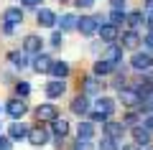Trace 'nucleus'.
Returning a JSON list of instances; mask_svg holds the SVG:
<instances>
[{"label":"nucleus","mask_w":153,"mask_h":150,"mask_svg":"<svg viewBox=\"0 0 153 150\" xmlns=\"http://www.w3.org/2000/svg\"><path fill=\"white\" fill-rule=\"evenodd\" d=\"M112 69H117V66H112V64H107V61H97L94 64V76H107V74H112Z\"/></svg>","instance_id":"obj_27"},{"label":"nucleus","mask_w":153,"mask_h":150,"mask_svg":"<svg viewBox=\"0 0 153 150\" xmlns=\"http://www.w3.org/2000/svg\"><path fill=\"white\" fill-rule=\"evenodd\" d=\"M125 122H128V125H135V122H138V115H135V112H130V115L125 117Z\"/></svg>","instance_id":"obj_39"},{"label":"nucleus","mask_w":153,"mask_h":150,"mask_svg":"<svg viewBox=\"0 0 153 150\" xmlns=\"http://www.w3.org/2000/svg\"><path fill=\"white\" fill-rule=\"evenodd\" d=\"M74 150H92V143H89V140H76Z\"/></svg>","instance_id":"obj_33"},{"label":"nucleus","mask_w":153,"mask_h":150,"mask_svg":"<svg viewBox=\"0 0 153 150\" xmlns=\"http://www.w3.org/2000/svg\"><path fill=\"white\" fill-rule=\"evenodd\" d=\"M49 74L54 76V79H64V76L69 74V64H66V61H54L51 69H49Z\"/></svg>","instance_id":"obj_23"},{"label":"nucleus","mask_w":153,"mask_h":150,"mask_svg":"<svg viewBox=\"0 0 153 150\" xmlns=\"http://www.w3.org/2000/svg\"><path fill=\"white\" fill-rule=\"evenodd\" d=\"M0 150H10V137H0Z\"/></svg>","instance_id":"obj_38"},{"label":"nucleus","mask_w":153,"mask_h":150,"mask_svg":"<svg viewBox=\"0 0 153 150\" xmlns=\"http://www.w3.org/2000/svg\"><path fill=\"white\" fill-rule=\"evenodd\" d=\"M123 150H140V145H135V143L133 145H123Z\"/></svg>","instance_id":"obj_43"},{"label":"nucleus","mask_w":153,"mask_h":150,"mask_svg":"<svg viewBox=\"0 0 153 150\" xmlns=\"http://www.w3.org/2000/svg\"><path fill=\"white\" fill-rule=\"evenodd\" d=\"M146 8H148V16H151V13H153V0H148V3H146Z\"/></svg>","instance_id":"obj_44"},{"label":"nucleus","mask_w":153,"mask_h":150,"mask_svg":"<svg viewBox=\"0 0 153 150\" xmlns=\"http://www.w3.org/2000/svg\"><path fill=\"white\" fill-rule=\"evenodd\" d=\"M102 23H105L102 16H82V18H76V31L82 36H94Z\"/></svg>","instance_id":"obj_1"},{"label":"nucleus","mask_w":153,"mask_h":150,"mask_svg":"<svg viewBox=\"0 0 153 150\" xmlns=\"http://www.w3.org/2000/svg\"><path fill=\"white\" fill-rule=\"evenodd\" d=\"M3 33H5V36H13V33H16V26H10V23H3Z\"/></svg>","instance_id":"obj_36"},{"label":"nucleus","mask_w":153,"mask_h":150,"mask_svg":"<svg viewBox=\"0 0 153 150\" xmlns=\"http://www.w3.org/2000/svg\"><path fill=\"white\" fill-rule=\"evenodd\" d=\"M140 46H146L148 51H153V33H148V36L143 38V41H140Z\"/></svg>","instance_id":"obj_34"},{"label":"nucleus","mask_w":153,"mask_h":150,"mask_svg":"<svg viewBox=\"0 0 153 150\" xmlns=\"http://www.w3.org/2000/svg\"><path fill=\"white\" fill-rule=\"evenodd\" d=\"M5 112L10 115L13 120H21L23 115L28 112V107H26V102H23V99H18V97H13V99H8V102H5Z\"/></svg>","instance_id":"obj_5"},{"label":"nucleus","mask_w":153,"mask_h":150,"mask_svg":"<svg viewBox=\"0 0 153 150\" xmlns=\"http://www.w3.org/2000/svg\"><path fill=\"white\" fill-rule=\"evenodd\" d=\"M51 140V132L46 127H28V143L36 145V148H41V145H46Z\"/></svg>","instance_id":"obj_3"},{"label":"nucleus","mask_w":153,"mask_h":150,"mask_svg":"<svg viewBox=\"0 0 153 150\" xmlns=\"http://www.w3.org/2000/svg\"><path fill=\"white\" fill-rule=\"evenodd\" d=\"M21 3H23L26 8H36V5H41L44 0H21Z\"/></svg>","instance_id":"obj_37"},{"label":"nucleus","mask_w":153,"mask_h":150,"mask_svg":"<svg viewBox=\"0 0 153 150\" xmlns=\"http://www.w3.org/2000/svg\"><path fill=\"white\" fill-rule=\"evenodd\" d=\"M120 102L125 107H138L140 104V94L135 89H120Z\"/></svg>","instance_id":"obj_16"},{"label":"nucleus","mask_w":153,"mask_h":150,"mask_svg":"<svg viewBox=\"0 0 153 150\" xmlns=\"http://www.w3.org/2000/svg\"><path fill=\"white\" fill-rule=\"evenodd\" d=\"M51 64H54V61H51V56L38 54L36 59H33V71H36V74H46V71L51 69Z\"/></svg>","instance_id":"obj_17"},{"label":"nucleus","mask_w":153,"mask_h":150,"mask_svg":"<svg viewBox=\"0 0 153 150\" xmlns=\"http://www.w3.org/2000/svg\"><path fill=\"white\" fill-rule=\"evenodd\" d=\"M89 115V122H107V117H110V115H102V112H87Z\"/></svg>","instance_id":"obj_30"},{"label":"nucleus","mask_w":153,"mask_h":150,"mask_svg":"<svg viewBox=\"0 0 153 150\" xmlns=\"http://www.w3.org/2000/svg\"><path fill=\"white\" fill-rule=\"evenodd\" d=\"M148 150H153V148H148Z\"/></svg>","instance_id":"obj_45"},{"label":"nucleus","mask_w":153,"mask_h":150,"mask_svg":"<svg viewBox=\"0 0 153 150\" xmlns=\"http://www.w3.org/2000/svg\"><path fill=\"white\" fill-rule=\"evenodd\" d=\"M56 23L61 26V33H64V31H74V28H76V16H71V13H66V16L56 18Z\"/></svg>","instance_id":"obj_25"},{"label":"nucleus","mask_w":153,"mask_h":150,"mask_svg":"<svg viewBox=\"0 0 153 150\" xmlns=\"http://www.w3.org/2000/svg\"><path fill=\"white\" fill-rule=\"evenodd\" d=\"M36 117H38V122H54V120L59 117V112H56L54 104H38L36 107Z\"/></svg>","instance_id":"obj_9"},{"label":"nucleus","mask_w":153,"mask_h":150,"mask_svg":"<svg viewBox=\"0 0 153 150\" xmlns=\"http://www.w3.org/2000/svg\"><path fill=\"white\" fill-rule=\"evenodd\" d=\"M64 92H66L64 79H51L49 84H46V97H49V99H56V97H61Z\"/></svg>","instance_id":"obj_12"},{"label":"nucleus","mask_w":153,"mask_h":150,"mask_svg":"<svg viewBox=\"0 0 153 150\" xmlns=\"http://www.w3.org/2000/svg\"><path fill=\"white\" fill-rule=\"evenodd\" d=\"M94 109L102 112V115H112V112H115V99H110V97H97Z\"/></svg>","instance_id":"obj_21"},{"label":"nucleus","mask_w":153,"mask_h":150,"mask_svg":"<svg viewBox=\"0 0 153 150\" xmlns=\"http://www.w3.org/2000/svg\"><path fill=\"white\" fill-rule=\"evenodd\" d=\"M8 59H10V64L16 66V69H26V66H28V54H26V51H10Z\"/></svg>","instance_id":"obj_22"},{"label":"nucleus","mask_w":153,"mask_h":150,"mask_svg":"<svg viewBox=\"0 0 153 150\" xmlns=\"http://www.w3.org/2000/svg\"><path fill=\"white\" fill-rule=\"evenodd\" d=\"M146 23H148V28H151V33H153V13H151V16H146Z\"/></svg>","instance_id":"obj_42"},{"label":"nucleus","mask_w":153,"mask_h":150,"mask_svg":"<svg viewBox=\"0 0 153 150\" xmlns=\"http://www.w3.org/2000/svg\"><path fill=\"white\" fill-rule=\"evenodd\" d=\"M125 23H128V31H138L146 23V16H143V10H133L125 16Z\"/></svg>","instance_id":"obj_13"},{"label":"nucleus","mask_w":153,"mask_h":150,"mask_svg":"<svg viewBox=\"0 0 153 150\" xmlns=\"http://www.w3.org/2000/svg\"><path fill=\"white\" fill-rule=\"evenodd\" d=\"M107 23H112L115 28H120L123 23H125V13H123V10H112V13H110V21H107Z\"/></svg>","instance_id":"obj_28"},{"label":"nucleus","mask_w":153,"mask_h":150,"mask_svg":"<svg viewBox=\"0 0 153 150\" xmlns=\"http://www.w3.org/2000/svg\"><path fill=\"white\" fill-rule=\"evenodd\" d=\"M82 86H84V94H87V97H92V94H100V92H102L100 76H87V79L82 81Z\"/></svg>","instance_id":"obj_18"},{"label":"nucleus","mask_w":153,"mask_h":150,"mask_svg":"<svg viewBox=\"0 0 153 150\" xmlns=\"http://www.w3.org/2000/svg\"><path fill=\"white\" fill-rule=\"evenodd\" d=\"M102 59L107 61V64H112V66H120L123 64V46H117V43H107Z\"/></svg>","instance_id":"obj_7"},{"label":"nucleus","mask_w":153,"mask_h":150,"mask_svg":"<svg viewBox=\"0 0 153 150\" xmlns=\"http://www.w3.org/2000/svg\"><path fill=\"white\" fill-rule=\"evenodd\" d=\"M140 41H143V38L138 36V31H125L120 36V46L123 48H138V46H140Z\"/></svg>","instance_id":"obj_14"},{"label":"nucleus","mask_w":153,"mask_h":150,"mask_svg":"<svg viewBox=\"0 0 153 150\" xmlns=\"http://www.w3.org/2000/svg\"><path fill=\"white\" fill-rule=\"evenodd\" d=\"M51 132H54V135H56V140L61 143V140H64V135L69 132V122H66L64 117H56V120H54V125H51Z\"/></svg>","instance_id":"obj_20"},{"label":"nucleus","mask_w":153,"mask_h":150,"mask_svg":"<svg viewBox=\"0 0 153 150\" xmlns=\"http://www.w3.org/2000/svg\"><path fill=\"white\" fill-rule=\"evenodd\" d=\"M146 127L153 132V115H148V117H146Z\"/></svg>","instance_id":"obj_41"},{"label":"nucleus","mask_w":153,"mask_h":150,"mask_svg":"<svg viewBox=\"0 0 153 150\" xmlns=\"http://www.w3.org/2000/svg\"><path fill=\"white\" fill-rule=\"evenodd\" d=\"M110 5H112V10H123L125 8V0H110Z\"/></svg>","instance_id":"obj_35"},{"label":"nucleus","mask_w":153,"mask_h":150,"mask_svg":"<svg viewBox=\"0 0 153 150\" xmlns=\"http://www.w3.org/2000/svg\"><path fill=\"white\" fill-rule=\"evenodd\" d=\"M3 18H5V23H10V26H21V21H23V10H21V8H8Z\"/></svg>","instance_id":"obj_24"},{"label":"nucleus","mask_w":153,"mask_h":150,"mask_svg":"<svg viewBox=\"0 0 153 150\" xmlns=\"http://www.w3.org/2000/svg\"><path fill=\"white\" fill-rule=\"evenodd\" d=\"M92 3H94V0H76V5H79V8H89Z\"/></svg>","instance_id":"obj_40"},{"label":"nucleus","mask_w":153,"mask_h":150,"mask_svg":"<svg viewBox=\"0 0 153 150\" xmlns=\"http://www.w3.org/2000/svg\"><path fill=\"white\" fill-rule=\"evenodd\" d=\"M71 112L79 115V117H84V115L89 112V97H87V94L74 97V99H71Z\"/></svg>","instance_id":"obj_10"},{"label":"nucleus","mask_w":153,"mask_h":150,"mask_svg":"<svg viewBox=\"0 0 153 150\" xmlns=\"http://www.w3.org/2000/svg\"><path fill=\"white\" fill-rule=\"evenodd\" d=\"M76 135H79V140H89V137L94 135V125H92V122H79Z\"/></svg>","instance_id":"obj_26"},{"label":"nucleus","mask_w":153,"mask_h":150,"mask_svg":"<svg viewBox=\"0 0 153 150\" xmlns=\"http://www.w3.org/2000/svg\"><path fill=\"white\" fill-rule=\"evenodd\" d=\"M130 132H133V140H135V145H151V130H148L146 125H135Z\"/></svg>","instance_id":"obj_11"},{"label":"nucleus","mask_w":153,"mask_h":150,"mask_svg":"<svg viewBox=\"0 0 153 150\" xmlns=\"http://www.w3.org/2000/svg\"><path fill=\"white\" fill-rule=\"evenodd\" d=\"M123 132H125V125L123 122H105L102 125V137H107V140H115V143H117V140L123 137Z\"/></svg>","instance_id":"obj_4"},{"label":"nucleus","mask_w":153,"mask_h":150,"mask_svg":"<svg viewBox=\"0 0 153 150\" xmlns=\"http://www.w3.org/2000/svg\"><path fill=\"white\" fill-rule=\"evenodd\" d=\"M16 92H18V97H28L31 94V84H28V81H21V84L16 86Z\"/></svg>","instance_id":"obj_31"},{"label":"nucleus","mask_w":153,"mask_h":150,"mask_svg":"<svg viewBox=\"0 0 153 150\" xmlns=\"http://www.w3.org/2000/svg\"><path fill=\"white\" fill-rule=\"evenodd\" d=\"M61 43H64V33L54 31V36H51V46H61Z\"/></svg>","instance_id":"obj_32"},{"label":"nucleus","mask_w":153,"mask_h":150,"mask_svg":"<svg viewBox=\"0 0 153 150\" xmlns=\"http://www.w3.org/2000/svg\"><path fill=\"white\" fill-rule=\"evenodd\" d=\"M97 150H120V148H117V143H115V140L102 137V143H100V148H97Z\"/></svg>","instance_id":"obj_29"},{"label":"nucleus","mask_w":153,"mask_h":150,"mask_svg":"<svg viewBox=\"0 0 153 150\" xmlns=\"http://www.w3.org/2000/svg\"><path fill=\"white\" fill-rule=\"evenodd\" d=\"M38 26L41 28H54L56 26V16L49 8H41V10H38Z\"/></svg>","instance_id":"obj_19"},{"label":"nucleus","mask_w":153,"mask_h":150,"mask_svg":"<svg viewBox=\"0 0 153 150\" xmlns=\"http://www.w3.org/2000/svg\"><path fill=\"white\" fill-rule=\"evenodd\" d=\"M8 137H10V140H28V127L16 120V122L8 127Z\"/></svg>","instance_id":"obj_15"},{"label":"nucleus","mask_w":153,"mask_h":150,"mask_svg":"<svg viewBox=\"0 0 153 150\" xmlns=\"http://www.w3.org/2000/svg\"><path fill=\"white\" fill-rule=\"evenodd\" d=\"M41 48H44V38H41V36L31 33V36H26V38H23V51H26V54L38 56V54H41Z\"/></svg>","instance_id":"obj_6"},{"label":"nucleus","mask_w":153,"mask_h":150,"mask_svg":"<svg viewBox=\"0 0 153 150\" xmlns=\"http://www.w3.org/2000/svg\"><path fill=\"white\" fill-rule=\"evenodd\" d=\"M130 66L140 74H153V56L146 54V51H138V54L130 56Z\"/></svg>","instance_id":"obj_2"},{"label":"nucleus","mask_w":153,"mask_h":150,"mask_svg":"<svg viewBox=\"0 0 153 150\" xmlns=\"http://www.w3.org/2000/svg\"><path fill=\"white\" fill-rule=\"evenodd\" d=\"M97 33H100V38H102L105 43H115L120 38V28H115L112 23H102V26L97 28Z\"/></svg>","instance_id":"obj_8"}]
</instances>
